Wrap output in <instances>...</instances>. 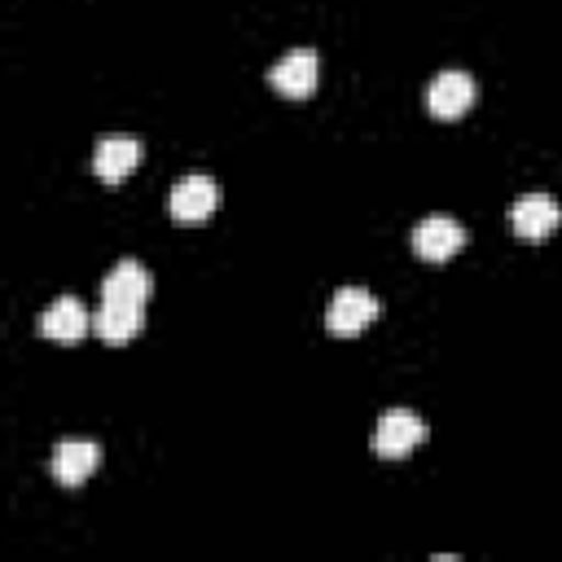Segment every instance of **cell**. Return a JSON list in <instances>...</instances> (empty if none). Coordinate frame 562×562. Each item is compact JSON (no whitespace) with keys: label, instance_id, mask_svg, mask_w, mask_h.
<instances>
[{"label":"cell","instance_id":"obj_5","mask_svg":"<svg viewBox=\"0 0 562 562\" xmlns=\"http://www.w3.org/2000/svg\"><path fill=\"white\" fill-rule=\"evenodd\" d=\"M461 246H465V224L452 220V215H426V220L413 224V250H417V259L439 263V259L457 255Z\"/></svg>","mask_w":562,"mask_h":562},{"label":"cell","instance_id":"obj_9","mask_svg":"<svg viewBox=\"0 0 562 562\" xmlns=\"http://www.w3.org/2000/svg\"><path fill=\"white\" fill-rule=\"evenodd\" d=\"M426 105L435 119H457L474 105V79L465 70H439L426 88Z\"/></svg>","mask_w":562,"mask_h":562},{"label":"cell","instance_id":"obj_8","mask_svg":"<svg viewBox=\"0 0 562 562\" xmlns=\"http://www.w3.org/2000/svg\"><path fill=\"white\" fill-rule=\"evenodd\" d=\"M88 329H92V312L75 294H61L40 312V334L53 342H79Z\"/></svg>","mask_w":562,"mask_h":562},{"label":"cell","instance_id":"obj_7","mask_svg":"<svg viewBox=\"0 0 562 562\" xmlns=\"http://www.w3.org/2000/svg\"><path fill=\"white\" fill-rule=\"evenodd\" d=\"M140 154H145V145H140L136 136H127V132H105V136L97 140V149H92V171H97L105 184H119V180L140 162Z\"/></svg>","mask_w":562,"mask_h":562},{"label":"cell","instance_id":"obj_12","mask_svg":"<svg viewBox=\"0 0 562 562\" xmlns=\"http://www.w3.org/2000/svg\"><path fill=\"white\" fill-rule=\"evenodd\" d=\"M140 325H145V316H140L136 303H105V299H101V307L92 312V329H97L105 342H127V338L140 334Z\"/></svg>","mask_w":562,"mask_h":562},{"label":"cell","instance_id":"obj_3","mask_svg":"<svg viewBox=\"0 0 562 562\" xmlns=\"http://www.w3.org/2000/svg\"><path fill=\"white\" fill-rule=\"evenodd\" d=\"M430 435V426L413 413V408H386L373 426V452L378 457H404L408 448H417Z\"/></svg>","mask_w":562,"mask_h":562},{"label":"cell","instance_id":"obj_1","mask_svg":"<svg viewBox=\"0 0 562 562\" xmlns=\"http://www.w3.org/2000/svg\"><path fill=\"white\" fill-rule=\"evenodd\" d=\"M268 83L281 92V97H307L316 83H321V53L316 48H290L281 53L272 66H268Z\"/></svg>","mask_w":562,"mask_h":562},{"label":"cell","instance_id":"obj_4","mask_svg":"<svg viewBox=\"0 0 562 562\" xmlns=\"http://www.w3.org/2000/svg\"><path fill=\"white\" fill-rule=\"evenodd\" d=\"M373 316H378V299L364 285H342V290H334V299L325 307V329L347 338V334H360Z\"/></svg>","mask_w":562,"mask_h":562},{"label":"cell","instance_id":"obj_6","mask_svg":"<svg viewBox=\"0 0 562 562\" xmlns=\"http://www.w3.org/2000/svg\"><path fill=\"white\" fill-rule=\"evenodd\" d=\"M509 224H514L518 237L536 241V237H549V233L562 224V206H558L553 193H522V198H514V206H509Z\"/></svg>","mask_w":562,"mask_h":562},{"label":"cell","instance_id":"obj_10","mask_svg":"<svg viewBox=\"0 0 562 562\" xmlns=\"http://www.w3.org/2000/svg\"><path fill=\"white\" fill-rule=\"evenodd\" d=\"M149 290H154V277H149V268L140 259H119L105 272V281H101V299L105 303H136V307H145Z\"/></svg>","mask_w":562,"mask_h":562},{"label":"cell","instance_id":"obj_2","mask_svg":"<svg viewBox=\"0 0 562 562\" xmlns=\"http://www.w3.org/2000/svg\"><path fill=\"white\" fill-rule=\"evenodd\" d=\"M167 206H171V220H180V224L211 220V211L220 206V184H215V176H206V171H189L184 180H176Z\"/></svg>","mask_w":562,"mask_h":562},{"label":"cell","instance_id":"obj_11","mask_svg":"<svg viewBox=\"0 0 562 562\" xmlns=\"http://www.w3.org/2000/svg\"><path fill=\"white\" fill-rule=\"evenodd\" d=\"M97 461H101V448H97L92 439H61V443L53 448V457H48L53 479H57L61 487H79V483L97 470Z\"/></svg>","mask_w":562,"mask_h":562}]
</instances>
